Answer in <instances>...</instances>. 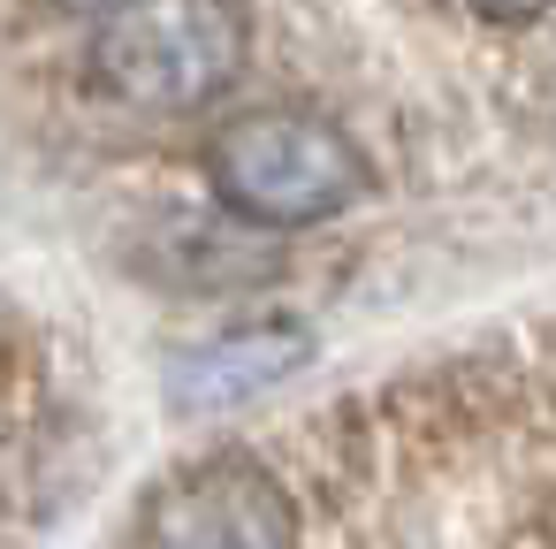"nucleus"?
<instances>
[{"instance_id":"obj_6","label":"nucleus","mask_w":556,"mask_h":549,"mask_svg":"<svg viewBox=\"0 0 556 549\" xmlns=\"http://www.w3.org/2000/svg\"><path fill=\"white\" fill-rule=\"evenodd\" d=\"M54 9H77V16H108V9H123V0H54Z\"/></svg>"},{"instance_id":"obj_3","label":"nucleus","mask_w":556,"mask_h":549,"mask_svg":"<svg viewBox=\"0 0 556 549\" xmlns=\"http://www.w3.org/2000/svg\"><path fill=\"white\" fill-rule=\"evenodd\" d=\"M146 549H298V511L267 465L214 458L153 496Z\"/></svg>"},{"instance_id":"obj_1","label":"nucleus","mask_w":556,"mask_h":549,"mask_svg":"<svg viewBox=\"0 0 556 549\" xmlns=\"http://www.w3.org/2000/svg\"><path fill=\"white\" fill-rule=\"evenodd\" d=\"M206 184L252 229H313L366 199V153L313 108H252L214 130Z\"/></svg>"},{"instance_id":"obj_4","label":"nucleus","mask_w":556,"mask_h":549,"mask_svg":"<svg viewBox=\"0 0 556 549\" xmlns=\"http://www.w3.org/2000/svg\"><path fill=\"white\" fill-rule=\"evenodd\" d=\"M313 359V336L298 328V321H260V328H237V336H214L206 351H191V359H176V397L184 404H237V397H252V389H275L282 374H298Z\"/></svg>"},{"instance_id":"obj_2","label":"nucleus","mask_w":556,"mask_h":549,"mask_svg":"<svg viewBox=\"0 0 556 549\" xmlns=\"http://www.w3.org/2000/svg\"><path fill=\"white\" fill-rule=\"evenodd\" d=\"M92 85L138 115H191L244 70L237 0H123L92 32Z\"/></svg>"},{"instance_id":"obj_5","label":"nucleus","mask_w":556,"mask_h":549,"mask_svg":"<svg viewBox=\"0 0 556 549\" xmlns=\"http://www.w3.org/2000/svg\"><path fill=\"white\" fill-rule=\"evenodd\" d=\"M472 16H488V24H533V16H548L556 0H465Z\"/></svg>"}]
</instances>
